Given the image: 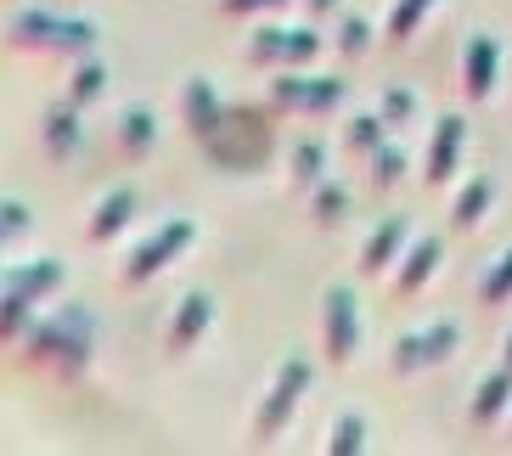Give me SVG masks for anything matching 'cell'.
Instances as JSON below:
<instances>
[{
  "label": "cell",
  "mask_w": 512,
  "mask_h": 456,
  "mask_svg": "<svg viewBox=\"0 0 512 456\" xmlns=\"http://www.w3.org/2000/svg\"><path fill=\"white\" fill-rule=\"evenodd\" d=\"M130 209H136V192H130V186H119L113 198L96 203V214H91V237H96V243H102V237H113V231H124Z\"/></svg>",
  "instance_id": "12"
},
{
  "label": "cell",
  "mask_w": 512,
  "mask_h": 456,
  "mask_svg": "<svg viewBox=\"0 0 512 456\" xmlns=\"http://www.w3.org/2000/svg\"><path fill=\"white\" fill-rule=\"evenodd\" d=\"M462 124L456 119H439V136H434V152H428V175H434V181H445V175H451V164H456V147H462Z\"/></svg>",
  "instance_id": "13"
},
{
  "label": "cell",
  "mask_w": 512,
  "mask_h": 456,
  "mask_svg": "<svg viewBox=\"0 0 512 456\" xmlns=\"http://www.w3.org/2000/svg\"><path fill=\"white\" fill-rule=\"evenodd\" d=\"M400 243H406V220H400V214H389V220H383V226H377L372 237L361 243V276L389 271V265H394V248H400Z\"/></svg>",
  "instance_id": "8"
},
{
  "label": "cell",
  "mask_w": 512,
  "mask_h": 456,
  "mask_svg": "<svg viewBox=\"0 0 512 456\" xmlns=\"http://www.w3.org/2000/svg\"><path fill=\"white\" fill-rule=\"evenodd\" d=\"M321 51L316 29H259L248 57L254 62H310Z\"/></svg>",
  "instance_id": "3"
},
{
  "label": "cell",
  "mask_w": 512,
  "mask_h": 456,
  "mask_svg": "<svg viewBox=\"0 0 512 456\" xmlns=\"http://www.w3.org/2000/svg\"><path fill=\"white\" fill-rule=\"evenodd\" d=\"M287 0H226V12H276Z\"/></svg>",
  "instance_id": "26"
},
{
  "label": "cell",
  "mask_w": 512,
  "mask_h": 456,
  "mask_svg": "<svg viewBox=\"0 0 512 456\" xmlns=\"http://www.w3.org/2000/svg\"><path fill=\"white\" fill-rule=\"evenodd\" d=\"M428 6H434V0H400V6L389 12V34H394V40H406L411 23H417V17L428 12Z\"/></svg>",
  "instance_id": "20"
},
{
  "label": "cell",
  "mask_w": 512,
  "mask_h": 456,
  "mask_svg": "<svg viewBox=\"0 0 512 456\" xmlns=\"http://www.w3.org/2000/svg\"><path fill=\"white\" fill-rule=\"evenodd\" d=\"M496 62H501V51H496V40H467V62H462V85H467V96L473 102H484L490 96V85H496Z\"/></svg>",
  "instance_id": "7"
},
{
  "label": "cell",
  "mask_w": 512,
  "mask_h": 456,
  "mask_svg": "<svg viewBox=\"0 0 512 456\" xmlns=\"http://www.w3.org/2000/svg\"><path fill=\"white\" fill-rule=\"evenodd\" d=\"M400 175H406V152L383 141V147L372 152V181H377V186H394Z\"/></svg>",
  "instance_id": "19"
},
{
  "label": "cell",
  "mask_w": 512,
  "mask_h": 456,
  "mask_svg": "<svg viewBox=\"0 0 512 456\" xmlns=\"http://www.w3.org/2000/svg\"><path fill=\"white\" fill-rule=\"evenodd\" d=\"M209 321H214L209 293H192V299H181V316H175V327H169V350H192V338L209 333Z\"/></svg>",
  "instance_id": "9"
},
{
  "label": "cell",
  "mask_w": 512,
  "mask_h": 456,
  "mask_svg": "<svg viewBox=\"0 0 512 456\" xmlns=\"http://www.w3.org/2000/svg\"><path fill=\"white\" fill-rule=\"evenodd\" d=\"M507 366H512V338H507Z\"/></svg>",
  "instance_id": "29"
},
{
  "label": "cell",
  "mask_w": 512,
  "mask_h": 456,
  "mask_svg": "<svg viewBox=\"0 0 512 456\" xmlns=\"http://www.w3.org/2000/svg\"><path fill=\"white\" fill-rule=\"evenodd\" d=\"M479 293H484V304H501V299H507V293H512V254H501V265L484 276Z\"/></svg>",
  "instance_id": "22"
},
{
  "label": "cell",
  "mask_w": 512,
  "mask_h": 456,
  "mask_svg": "<svg viewBox=\"0 0 512 456\" xmlns=\"http://www.w3.org/2000/svg\"><path fill=\"white\" fill-rule=\"evenodd\" d=\"M366 17H344V29H338V46L349 51V57H355V51H366Z\"/></svg>",
  "instance_id": "24"
},
{
  "label": "cell",
  "mask_w": 512,
  "mask_h": 456,
  "mask_svg": "<svg viewBox=\"0 0 512 456\" xmlns=\"http://www.w3.org/2000/svg\"><path fill=\"white\" fill-rule=\"evenodd\" d=\"M91 96H102V62H79L74 68V102L85 107Z\"/></svg>",
  "instance_id": "21"
},
{
  "label": "cell",
  "mask_w": 512,
  "mask_h": 456,
  "mask_svg": "<svg viewBox=\"0 0 512 456\" xmlns=\"http://www.w3.org/2000/svg\"><path fill=\"white\" fill-rule=\"evenodd\" d=\"M310 12H338V0H310Z\"/></svg>",
  "instance_id": "28"
},
{
  "label": "cell",
  "mask_w": 512,
  "mask_h": 456,
  "mask_svg": "<svg viewBox=\"0 0 512 456\" xmlns=\"http://www.w3.org/2000/svg\"><path fill=\"white\" fill-rule=\"evenodd\" d=\"M361 445H366V417L361 411H344L327 434V451H361Z\"/></svg>",
  "instance_id": "18"
},
{
  "label": "cell",
  "mask_w": 512,
  "mask_h": 456,
  "mask_svg": "<svg viewBox=\"0 0 512 456\" xmlns=\"http://www.w3.org/2000/svg\"><path fill=\"white\" fill-rule=\"evenodd\" d=\"M304 383H310V361H304V355H293V361L276 372V383H271V395H265V406H259L254 440H271L276 428L293 417V406H299V395H304Z\"/></svg>",
  "instance_id": "1"
},
{
  "label": "cell",
  "mask_w": 512,
  "mask_h": 456,
  "mask_svg": "<svg viewBox=\"0 0 512 456\" xmlns=\"http://www.w3.org/2000/svg\"><path fill=\"white\" fill-rule=\"evenodd\" d=\"M299 181L304 186L321 181V147H316V141H304V147H299Z\"/></svg>",
  "instance_id": "25"
},
{
  "label": "cell",
  "mask_w": 512,
  "mask_h": 456,
  "mask_svg": "<svg viewBox=\"0 0 512 456\" xmlns=\"http://www.w3.org/2000/svg\"><path fill=\"white\" fill-rule=\"evenodd\" d=\"M344 209H349L344 186H321V192H316V220H321V226H327V220H344Z\"/></svg>",
  "instance_id": "23"
},
{
  "label": "cell",
  "mask_w": 512,
  "mask_h": 456,
  "mask_svg": "<svg viewBox=\"0 0 512 456\" xmlns=\"http://www.w3.org/2000/svg\"><path fill=\"white\" fill-rule=\"evenodd\" d=\"M434 265H439V237H422V243L406 254V271L394 276V293H417L422 282L434 276Z\"/></svg>",
  "instance_id": "10"
},
{
  "label": "cell",
  "mask_w": 512,
  "mask_h": 456,
  "mask_svg": "<svg viewBox=\"0 0 512 456\" xmlns=\"http://www.w3.org/2000/svg\"><path fill=\"white\" fill-rule=\"evenodd\" d=\"M276 96H282L287 107H338L344 102V85H338V79H316V74H287L282 85H276Z\"/></svg>",
  "instance_id": "6"
},
{
  "label": "cell",
  "mask_w": 512,
  "mask_h": 456,
  "mask_svg": "<svg viewBox=\"0 0 512 456\" xmlns=\"http://www.w3.org/2000/svg\"><path fill=\"white\" fill-rule=\"evenodd\" d=\"M406 113H411V96H406V91H394V96H389V124H400Z\"/></svg>",
  "instance_id": "27"
},
{
  "label": "cell",
  "mask_w": 512,
  "mask_h": 456,
  "mask_svg": "<svg viewBox=\"0 0 512 456\" xmlns=\"http://www.w3.org/2000/svg\"><path fill=\"white\" fill-rule=\"evenodd\" d=\"M456 350V327L451 321H434V327H422V333H406L394 344V372H417V366H434Z\"/></svg>",
  "instance_id": "2"
},
{
  "label": "cell",
  "mask_w": 512,
  "mask_h": 456,
  "mask_svg": "<svg viewBox=\"0 0 512 456\" xmlns=\"http://www.w3.org/2000/svg\"><path fill=\"white\" fill-rule=\"evenodd\" d=\"M507 400H512V366H501L496 378H484V389H479V406H473V423H496Z\"/></svg>",
  "instance_id": "14"
},
{
  "label": "cell",
  "mask_w": 512,
  "mask_h": 456,
  "mask_svg": "<svg viewBox=\"0 0 512 456\" xmlns=\"http://www.w3.org/2000/svg\"><path fill=\"white\" fill-rule=\"evenodd\" d=\"M119 141H124V152H141V147H152V141H158V124H152L141 107H130V113L119 119Z\"/></svg>",
  "instance_id": "17"
},
{
  "label": "cell",
  "mask_w": 512,
  "mask_h": 456,
  "mask_svg": "<svg viewBox=\"0 0 512 456\" xmlns=\"http://www.w3.org/2000/svg\"><path fill=\"white\" fill-rule=\"evenodd\" d=\"M181 107H186V119H192V130H203V136H214V130H220V102H214L209 79H192V85H186V96H181Z\"/></svg>",
  "instance_id": "11"
},
{
  "label": "cell",
  "mask_w": 512,
  "mask_h": 456,
  "mask_svg": "<svg viewBox=\"0 0 512 456\" xmlns=\"http://www.w3.org/2000/svg\"><path fill=\"white\" fill-rule=\"evenodd\" d=\"M490 192H496V181H490V175H479L467 192H456V203H451V220H456V226H473V220H479V209L490 203Z\"/></svg>",
  "instance_id": "16"
},
{
  "label": "cell",
  "mask_w": 512,
  "mask_h": 456,
  "mask_svg": "<svg viewBox=\"0 0 512 456\" xmlns=\"http://www.w3.org/2000/svg\"><path fill=\"white\" fill-rule=\"evenodd\" d=\"M321 327H327V355L332 361H349L355 355V293L332 288L327 310H321Z\"/></svg>",
  "instance_id": "5"
},
{
  "label": "cell",
  "mask_w": 512,
  "mask_h": 456,
  "mask_svg": "<svg viewBox=\"0 0 512 456\" xmlns=\"http://www.w3.org/2000/svg\"><path fill=\"white\" fill-rule=\"evenodd\" d=\"M186 237H192V220H169V226L158 231V237H147V243H141L136 254H130V265H124V282H141V276L164 271L169 254H175V248H181Z\"/></svg>",
  "instance_id": "4"
},
{
  "label": "cell",
  "mask_w": 512,
  "mask_h": 456,
  "mask_svg": "<svg viewBox=\"0 0 512 456\" xmlns=\"http://www.w3.org/2000/svg\"><path fill=\"white\" fill-rule=\"evenodd\" d=\"M46 141H51V152H74L79 147V113L74 107H51L46 113Z\"/></svg>",
  "instance_id": "15"
}]
</instances>
